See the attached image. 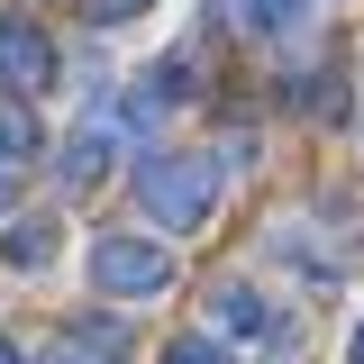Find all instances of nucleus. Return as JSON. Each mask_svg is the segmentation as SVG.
Returning a JSON list of instances; mask_svg holds the SVG:
<instances>
[{
	"mask_svg": "<svg viewBox=\"0 0 364 364\" xmlns=\"http://www.w3.org/2000/svg\"><path fill=\"white\" fill-rule=\"evenodd\" d=\"M0 364H18V346H9V337H0Z\"/></svg>",
	"mask_w": 364,
	"mask_h": 364,
	"instance_id": "nucleus-14",
	"label": "nucleus"
},
{
	"mask_svg": "<svg viewBox=\"0 0 364 364\" xmlns=\"http://www.w3.org/2000/svg\"><path fill=\"white\" fill-rule=\"evenodd\" d=\"M91 282H100L109 301H155V291L173 282V255L146 246V237H91Z\"/></svg>",
	"mask_w": 364,
	"mask_h": 364,
	"instance_id": "nucleus-2",
	"label": "nucleus"
},
{
	"mask_svg": "<svg viewBox=\"0 0 364 364\" xmlns=\"http://www.w3.org/2000/svg\"><path fill=\"white\" fill-rule=\"evenodd\" d=\"M9 200H18V173H9V164H0V210H9Z\"/></svg>",
	"mask_w": 364,
	"mask_h": 364,
	"instance_id": "nucleus-12",
	"label": "nucleus"
},
{
	"mask_svg": "<svg viewBox=\"0 0 364 364\" xmlns=\"http://www.w3.org/2000/svg\"><path fill=\"white\" fill-rule=\"evenodd\" d=\"M346 364H364V318H355V337H346Z\"/></svg>",
	"mask_w": 364,
	"mask_h": 364,
	"instance_id": "nucleus-13",
	"label": "nucleus"
},
{
	"mask_svg": "<svg viewBox=\"0 0 364 364\" xmlns=\"http://www.w3.org/2000/svg\"><path fill=\"white\" fill-rule=\"evenodd\" d=\"M136 9H155V0H82L91 28H119V18H136Z\"/></svg>",
	"mask_w": 364,
	"mask_h": 364,
	"instance_id": "nucleus-11",
	"label": "nucleus"
},
{
	"mask_svg": "<svg viewBox=\"0 0 364 364\" xmlns=\"http://www.w3.org/2000/svg\"><path fill=\"white\" fill-rule=\"evenodd\" d=\"M210 318H219V337H246V346H291V318L273 310L255 282H219L210 291Z\"/></svg>",
	"mask_w": 364,
	"mask_h": 364,
	"instance_id": "nucleus-3",
	"label": "nucleus"
},
{
	"mask_svg": "<svg viewBox=\"0 0 364 364\" xmlns=\"http://www.w3.org/2000/svg\"><path fill=\"white\" fill-rule=\"evenodd\" d=\"M18 155H37V119L18 91H0V164H18Z\"/></svg>",
	"mask_w": 364,
	"mask_h": 364,
	"instance_id": "nucleus-7",
	"label": "nucleus"
},
{
	"mask_svg": "<svg viewBox=\"0 0 364 364\" xmlns=\"http://www.w3.org/2000/svg\"><path fill=\"white\" fill-rule=\"evenodd\" d=\"M46 82H55V46H46L37 18H18V9H9V18H0V91H18V100H28V91H46Z\"/></svg>",
	"mask_w": 364,
	"mask_h": 364,
	"instance_id": "nucleus-4",
	"label": "nucleus"
},
{
	"mask_svg": "<svg viewBox=\"0 0 364 364\" xmlns=\"http://www.w3.org/2000/svg\"><path fill=\"white\" fill-rule=\"evenodd\" d=\"M164 364H237L219 346V337H173V346H164Z\"/></svg>",
	"mask_w": 364,
	"mask_h": 364,
	"instance_id": "nucleus-10",
	"label": "nucleus"
},
{
	"mask_svg": "<svg viewBox=\"0 0 364 364\" xmlns=\"http://www.w3.org/2000/svg\"><path fill=\"white\" fill-rule=\"evenodd\" d=\"M0 255H9L18 273H37L46 255H55V219H18V228H9V246H0Z\"/></svg>",
	"mask_w": 364,
	"mask_h": 364,
	"instance_id": "nucleus-8",
	"label": "nucleus"
},
{
	"mask_svg": "<svg viewBox=\"0 0 364 364\" xmlns=\"http://www.w3.org/2000/svg\"><path fill=\"white\" fill-rule=\"evenodd\" d=\"M237 9H246V28L282 37V28H301V9H310V0H237Z\"/></svg>",
	"mask_w": 364,
	"mask_h": 364,
	"instance_id": "nucleus-9",
	"label": "nucleus"
},
{
	"mask_svg": "<svg viewBox=\"0 0 364 364\" xmlns=\"http://www.w3.org/2000/svg\"><path fill=\"white\" fill-rule=\"evenodd\" d=\"M136 200H146V219L155 228H200L210 219V200H219V164L210 155H146L136 164Z\"/></svg>",
	"mask_w": 364,
	"mask_h": 364,
	"instance_id": "nucleus-1",
	"label": "nucleus"
},
{
	"mask_svg": "<svg viewBox=\"0 0 364 364\" xmlns=\"http://www.w3.org/2000/svg\"><path fill=\"white\" fill-rule=\"evenodd\" d=\"M55 364H128V328H119V318H82Z\"/></svg>",
	"mask_w": 364,
	"mask_h": 364,
	"instance_id": "nucleus-5",
	"label": "nucleus"
},
{
	"mask_svg": "<svg viewBox=\"0 0 364 364\" xmlns=\"http://www.w3.org/2000/svg\"><path fill=\"white\" fill-rule=\"evenodd\" d=\"M100 173H109V128H82L64 146V191H91Z\"/></svg>",
	"mask_w": 364,
	"mask_h": 364,
	"instance_id": "nucleus-6",
	"label": "nucleus"
}]
</instances>
